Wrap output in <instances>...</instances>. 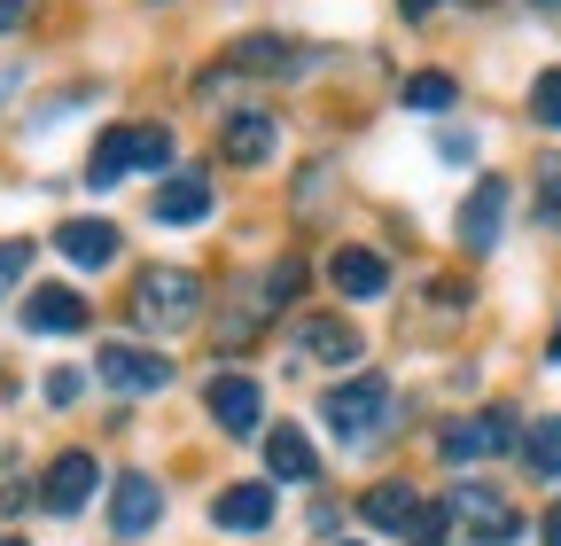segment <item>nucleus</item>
<instances>
[{
    "instance_id": "412c9836",
    "label": "nucleus",
    "mask_w": 561,
    "mask_h": 546,
    "mask_svg": "<svg viewBox=\"0 0 561 546\" xmlns=\"http://www.w3.org/2000/svg\"><path fill=\"white\" fill-rule=\"evenodd\" d=\"M305 289V258H280L273 273H265V289H257V305H289Z\"/></svg>"
},
{
    "instance_id": "6ab92c4d",
    "label": "nucleus",
    "mask_w": 561,
    "mask_h": 546,
    "mask_svg": "<svg viewBox=\"0 0 561 546\" xmlns=\"http://www.w3.org/2000/svg\"><path fill=\"white\" fill-rule=\"evenodd\" d=\"M523 460H530L538 476H561V414L530 422V437H523Z\"/></svg>"
},
{
    "instance_id": "4468645a",
    "label": "nucleus",
    "mask_w": 561,
    "mask_h": 546,
    "mask_svg": "<svg viewBox=\"0 0 561 546\" xmlns=\"http://www.w3.org/2000/svg\"><path fill=\"white\" fill-rule=\"evenodd\" d=\"M210 515H219V531H265L273 523V485H227L210 500Z\"/></svg>"
},
{
    "instance_id": "f257e3e1",
    "label": "nucleus",
    "mask_w": 561,
    "mask_h": 546,
    "mask_svg": "<svg viewBox=\"0 0 561 546\" xmlns=\"http://www.w3.org/2000/svg\"><path fill=\"white\" fill-rule=\"evenodd\" d=\"M328 430L343 437V445H375L390 422H398V390L382 383V375H359V383H343V390H328Z\"/></svg>"
},
{
    "instance_id": "0eeeda50",
    "label": "nucleus",
    "mask_w": 561,
    "mask_h": 546,
    "mask_svg": "<svg viewBox=\"0 0 561 546\" xmlns=\"http://www.w3.org/2000/svg\"><path fill=\"white\" fill-rule=\"evenodd\" d=\"M453 227H460L468 250H491V242H500V227H507V180H476Z\"/></svg>"
},
{
    "instance_id": "423d86ee",
    "label": "nucleus",
    "mask_w": 561,
    "mask_h": 546,
    "mask_svg": "<svg viewBox=\"0 0 561 546\" xmlns=\"http://www.w3.org/2000/svg\"><path fill=\"white\" fill-rule=\"evenodd\" d=\"M94 375H102L110 390H125V398H149V390H164V383H172V360H164V352H133V344H110V352L94 360Z\"/></svg>"
},
{
    "instance_id": "f03ea898",
    "label": "nucleus",
    "mask_w": 561,
    "mask_h": 546,
    "mask_svg": "<svg viewBox=\"0 0 561 546\" xmlns=\"http://www.w3.org/2000/svg\"><path fill=\"white\" fill-rule=\"evenodd\" d=\"M195 312H203V282L187 265H149L133 282V320L140 328H164L172 335V328H195Z\"/></svg>"
},
{
    "instance_id": "39448f33",
    "label": "nucleus",
    "mask_w": 561,
    "mask_h": 546,
    "mask_svg": "<svg viewBox=\"0 0 561 546\" xmlns=\"http://www.w3.org/2000/svg\"><path fill=\"white\" fill-rule=\"evenodd\" d=\"M157 515H164V485H157L149 468H125L117 485H110V531L117 538H149Z\"/></svg>"
},
{
    "instance_id": "c756f323",
    "label": "nucleus",
    "mask_w": 561,
    "mask_h": 546,
    "mask_svg": "<svg viewBox=\"0 0 561 546\" xmlns=\"http://www.w3.org/2000/svg\"><path fill=\"white\" fill-rule=\"evenodd\" d=\"M398 9H405V16L421 24V16H430V9H437V0H398Z\"/></svg>"
},
{
    "instance_id": "473e14b6",
    "label": "nucleus",
    "mask_w": 561,
    "mask_h": 546,
    "mask_svg": "<svg viewBox=\"0 0 561 546\" xmlns=\"http://www.w3.org/2000/svg\"><path fill=\"white\" fill-rule=\"evenodd\" d=\"M530 9H546V16H561V0H530Z\"/></svg>"
},
{
    "instance_id": "a878e982",
    "label": "nucleus",
    "mask_w": 561,
    "mask_h": 546,
    "mask_svg": "<svg viewBox=\"0 0 561 546\" xmlns=\"http://www.w3.org/2000/svg\"><path fill=\"white\" fill-rule=\"evenodd\" d=\"M79 390H87V375H79V367H55V375H47V398H55V406H70Z\"/></svg>"
},
{
    "instance_id": "ddd939ff",
    "label": "nucleus",
    "mask_w": 561,
    "mask_h": 546,
    "mask_svg": "<svg viewBox=\"0 0 561 546\" xmlns=\"http://www.w3.org/2000/svg\"><path fill=\"white\" fill-rule=\"evenodd\" d=\"M55 250H62L70 265H110V258H117V227H110V219H62V227H55Z\"/></svg>"
},
{
    "instance_id": "4be33fe9",
    "label": "nucleus",
    "mask_w": 561,
    "mask_h": 546,
    "mask_svg": "<svg viewBox=\"0 0 561 546\" xmlns=\"http://www.w3.org/2000/svg\"><path fill=\"white\" fill-rule=\"evenodd\" d=\"M453 94H460V87H453L445 71H421V79L405 87V102H413V110H453Z\"/></svg>"
},
{
    "instance_id": "7c9ffc66",
    "label": "nucleus",
    "mask_w": 561,
    "mask_h": 546,
    "mask_svg": "<svg viewBox=\"0 0 561 546\" xmlns=\"http://www.w3.org/2000/svg\"><path fill=\"white\" fill-rule=\"evenodd\" d=\"M546 546H561V508H553V515H546Z\"/></svg>"
},
{
    "instance_id": "f3484780",
    "label": "nucleus",
    "mask_w": 561,
    "mask_h": 546,
    "mask_svg": "<svg viewBox=\"0 0 561 546\" xmlns=\"http://www.w3.org/2000/svg\"><path fill=\"white\" fill-rule=\"evenodd\" d=\"M265 468L289 476V485H297V476H312V437L289 430V422H273V430H265Z\"/></svg>"
},
{
    "instance_id": "2f4dec72",
    "label": "nucleus",
    "mask_w": 561,
    "mask_h": 546,
    "mask_svg": "<svg viewBox=\"0 0 561 546\" xmlns=\"http://www.w3.org/2000/svg\"><path fill=\"white\" fill-rule=\"evenodd\" d=\"M546 352H553V360H561V320H553V335H546Z\"/></svg>"
},
{
    "instance_id": "20e7f679",
    "label": "nucleus",
    "mask_w": 561,
    "mask_h": 546,
    "mask_svg": "<svg viewBox=\"0 0 561 546\" xmlns=\"http://www.w3.org/2000/svg\"><path fill=\"white\" fill-rule=\"evenodd\" d=\"M94 485H102V460L70 445V453H55L47 476H39V508H47V515H79V508L94 500Z\"/></svg>"
},
{
    "instance_id": "7ed1b4c3",
    "label": "nucleus",
    "mask_w": 561,
    "mask_h": 546,
    "mask_svg": "<svg viewBox=\"0 0 561 546\" xmlns=\"http://www.w3.org/2000/svg\"><path fill=\"white\" fill-rule=\"evenodd\" d=\"M507 445H515V414H507V406H483V414H460V422L437 430V453H445L453 468H468V460H483V453H507Z\"/></svg>"
},
{
    "instance_id": "c85d7f7f",
    "label": "nucleus",
    "mask_w": 561,
    "mask_h": 546,
    "mask_svg": "<svg viewBox=\"0 0 561 546\" xmlns=\"http://www.w3.org/2000/svg\"><path fill=\"white\" fill-rule=\"evenodd\" d=\"M24 16H32L24 0H0V32H24Z\"/></svg>"
},
{
    "instance_id": "5701e85b",
    "label": "nucleus",
    "mask_w": 561,
    "mask_h": 546,
    "mask_svg": "<svg viewBox=\"0 0 561 546\" xmlns=\"http://www.w3.org/2000/svg\"><path fill=\"white\" fill-rule=\"evenodd\" d=\"M530 117H538V125H561V71H546V79L530 87Z\"/></svg>"
},
{
    "instance_id": "9d476101",
    "label": "nucleus",
    "mask_w": 561,
    "mask_h": 546,
    "mask_svg": "<svg viewBox=\"0 0 561 546\" xmlns=\"http://www.w3.org/2000/svg\"><path fill=\"white\" fill-rule=\"evenodd\" d=\"M24 328L32 335H70V328H87V297L70 289V282H47L24 297Z\"/></svg>"
},
{
    "instance_id": "72a5a7b5",
    "label": "nucleus",
    "mask_w": 561,
    "mask_h": 546,
    "mask_svg": "<svg viewBox=\"0 0 561 546\" xmlns=\"http://www.w3.org/2000/svg\"><path fill=\"white\" fill-rule=\"evenodd\" d=\"M0 546H24V538H0Z\"/></svg>"
},
{
    "instance_id": "dca6fc26",
    "label": "nucleus",
    "mask_w": 561,
    "mask_h": 546,
    "mask_svg": "<svg viewBox=\"0 0 561 546\" xmlns=\"http://www.w3.org/2000/svg\"><path fill=\"white\" fill-rule=\"evenodd\" d=\"M305 352L320 360V367H351L367 352V335L351 328V320H305Z\"/></svg>"
},
{
    "instance_id": "cd10ccee",
    "label": "nucleus",
    "mask_w": 561,
    "mask_h": 546,
    "mask_svg": "<svg viewBox=\"0 0 561 546\" xmlns=\"http://www.w3.org/2000/svg\"><path fill=\"white\" fill-rule=\"evenodd\" d=\"M413 546H445V508H437V515H421V523H413Z\"/></svg>"
},
{
    "instance_id": "b1692460",
    "label": "nucleus",
    "mask_w": 561,
    "mask_h": 546,
    "mask_svg": "<svg viewBox=\"0 0 561 546\" xmlns=\"http://www.w3.org/2000/svg\"><path fill=\"white\" fill-rule=\"evenodd\" d=\"M24 265H32V242H16V235H9V242H0V297L24 282Z\"/></svg>"
},
{
    "instance_id": "bb28decb",
    "label": "nucleus",
    "mask_w": 561,
    "mask_h": 546,
    "mask_svg": "<svg viewBox=\"0 0 561 546\" xmlns=\"http://www.w3.org/2000/svg\"><path fill=\"white\" fill-rule=\"evenodd\" d=\"M437 157H445V164H476V141H468V133H445Z\"/></svg>"
},
{
    "instance_id": "aec40b11",
    "label": "nucleus",
    "mask_w": 561,
    "mask_h": 546,
    "mask_svg": "<svg viewBox=\"0 0 561 546\" xmlns=\"http://www.w3.org/2000/svg\"><path fill=\"white\" fill-rule=\"evenodd\" d=\"M133 164L140 172H164L172 164V133L164 125H133Z\"/></svg>"
},
{
    "instance_id": "393cba45",
    "label": "nucleus",
    "mask_w": 561,
    "mask_h": 546,
    "mask_svg": "<svg viewBox=\"0 0 561 546\" xmlns=\"http://www.w3.org/2000/svg\"><path fill=\"white\" fill-rule=\"evenodd\" d=\"M538 195H546V219H561V157H538Z\"/></svg>"
},
{
    "instance_id": "2eb2a0df",
    "label": "nucleus",
    "mask_w": 561,
    "mask_h": 546,
    "mask_svg": "<svg viewBox=\"0 0 561 546\" xmlns=\"http://www.w3.org/2000/svg\"><path fill=\"white\" fill-rule=\"evenodd\" d=\"M359 515H367V523H375L382 538H405V531L421 523V500H413L405 485H375V492L359 500Z\"/></svg>"
},
{
    "instance_id": "f8f14e48",
    "label": "nucleus",
    "mask_w": 561,
    "mask_h": 546,
    "mask_svg": "<svg viewBox=\"0 0 561 546\" xmlns=\"http://www.w3.org/2000/svg\"><path fill=\"white\" fill-rule=\"evenodd\" d=\"M328 282H335L343 297H382V289H390V265H382L375 250L351 242V250H335V258H328Z\"/></svg>"
},
{
    "instance_id": "6e6552de",
    "label": "nucleus",
    "mask_w": 561,
    "mask_h": 546,
    "mask_svg": "<svg viewBox=\"0 0 561 546\" xmlns=\"http://www.w3.org/2000/svg\"><path fill=\"white\" fill-rule=\"evenodd\" d=\"M219 149H227V164L257 172V164H273V157H280V125H273L265 110H234V117H227V141H219Z\"/></svg>"
},
{
    "instance_id": "9b49d317",
    "label": "nucleus",
    "mask_w": 561,
    "mask_h": 546,
    "mask_svg": "<svg viewBox=\"0 0 561 546\" xmlns=\"http://www.w3.org/2000/svg\"><path fill=\"white\" fill-rule=\"evenodd\" d=\"M157 219H164V227H203V219H210V180H203V172H172V180L157 187Z\"/></svg>"
},
{
    "instance_id": "a211bd4d",
    "label": "nucleus",
    "mask_w": 561,
    "mask_h": 546,
    "mask_svg": "<svg viewBox=\"0 0 561 546\" xmlns=\"http://www.w3.org/2000/svg\"><path fill=\"white\" fill-rule=\"evenodd\" d=\"M133 172V125H117V133H102V149L87 157V187H117Z\"/></svg>"
},
{
    "instance_id": "1a4fd4ad",
    "label": "nucleus",
    "mask_w": 561,
    "mask_h": 546,
    "mask_svg": "<svg viewBox=\"0 0 561 546\" xmlns=\"http://www.w3.org/2000/svg\"><path fill=\"white\" fill-rule=\"evenodd\" d=\"M203 406H210V422H219V430L250 437V430H257V414H265V390H257L250 375H219V383L203 390Z\"/></svg>"
}]
</instances>
